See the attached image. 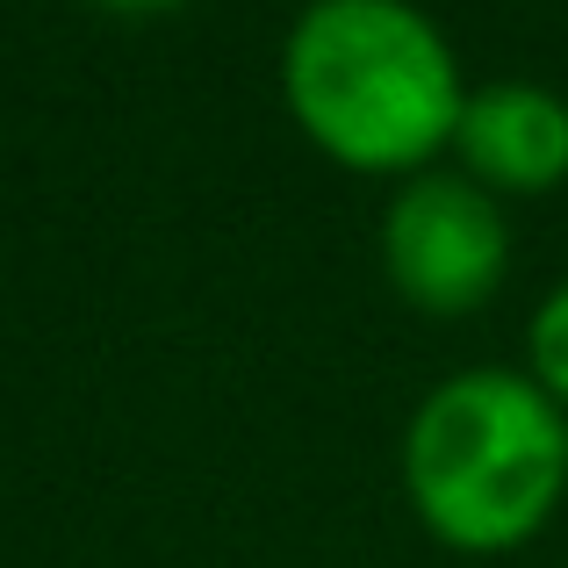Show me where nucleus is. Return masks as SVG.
<instances>
[{"label":"nucleus","mask_w":568,"mask_h":568,"mask_svg":"<svg viewBox=\"0 0 568 568\" xmlns=\"http://www.w3.org/2000/svg\"><path fill=\"white\" fill-rule=\"evenodd\" d=\"M281 94L317 152L361 173H410L460 123V65L410 0H310L281 43Z\"/></svg>","instance_id":"f257e3e1"},{"label":"nucleus","mask_w":568,"mask_h":568,"mask_svg":"<svg viewBox=\"0 0 568 568\" xmlns=\"http://www.w3.org/2000/svg\"><path fill=\"white\" fill-rule=\"evenodd\" d=\"M403 489L432 540L511 555L568 489V417L518 367H468L417 403L403 432Z\"/></svg>","instance_id":"f03ea898"},{"label":"nucleus","mask_w":568,"mask_h":568,"mask_svg":"<svg viewBox=\"0 0 568 568\" xmlns=\"http://www.w3.org/2000/svg\"><path fill=\"white\" fill-rule=\"evenodd\" d=\"M511 231L489 187L468 173H410L382 209V274L410 310L468 317L497 295Z\"/></svg>","instance_id":"7ed1b4c3"},{"label":"nucleus","mask_w":568,"mask_h":568,"mask_svg":"<svg viewBox=\"0 0 568 568\" xmlns=\"http://www.w3.org/2000/svg\"><path fill=\"white\" fill-rule=\"evenodd\" d=\"M454 152L460 173L489 194H547L568 181V101L540 80L468 87Z\"/></svg>","instance_id":"20e7f679"},{"label":"nucleus","mask_w":568,"mask_h":568,"mask_svg":"<svg viewBox=\"0 0 568 568\" xmlns=\"http://www.w3.org/2000/svg\"><path fill=\"white\" fill-rule=\"evenodd\" d=\"M526 367H532V382H540L547 396L568 410V281H561V288H547V303L532 310V324H526Z\"/></svg>","instance_id":"39448f33"},{"label":"nucleus","mask_w":568,"mask_h":568,"mask_svg":"<svg viewBox=\"0 0 568 568\" xmlns=\"http://www.w3.org/2000/svg\"><path fill=\"white\" fill-rule=\"evenodd\" d=\"M101 8H115V14H159V8H181V0H101Z\"/></svg>","instance_id":"423d86ee"}]
</instances>
